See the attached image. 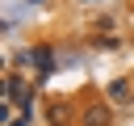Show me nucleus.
<instances>
[{"instance_id": "nucleus-2", "label": "nucleus", "mask_w": 134, "mask_h": 126, "mask_svg": "<svg viewBox=\"0 0 134 126\" xmlns=\"http://www.w3.org/2000/svg\"><path fill=\"white\" fill-rule=\"evenodd\" d=\"M46 122H50V126H75V122H80V109H75L71 101H50V105H46Z\"/></svg>"}, {"instance_id": "nucleus-1", "label": "nucleus", "mask_w": 134, "mask_h": 126, "mask_svg": "<svg viewBox=\"0 0 134 126\" xmlns=\"http://www.w3.org/2000/svg\"><path fill=\"white\" fill-rule=\"evenodd\" d=\"M75 126H113V109H109L105 101L88 97V101L80 105V122H75Z\"/></svg>"}]
</instances>
